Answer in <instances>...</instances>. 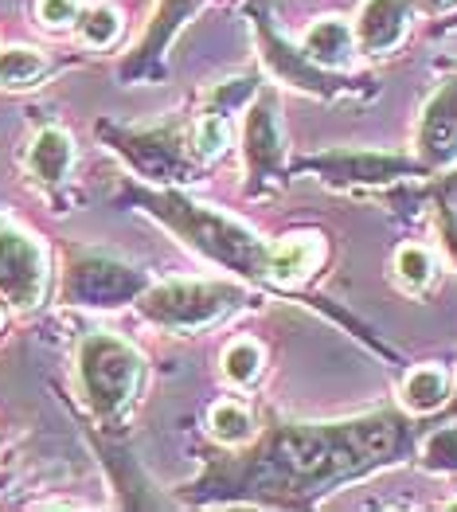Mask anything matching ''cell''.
<instances>
[{
    "label": "cell",
    "mask_w": 457,
    "mask_h": 512,
    "mask_svg": "<svg viewBox=\"0 0 457 512\" xmlns=\"http://www.w3.org/2000/svg\"><path fill=\"white\" fill-rule=\"evenodd\" d=\"M418 427L403 407H375L336 423H274L208 462L180 489L188 505L313 509L352 481L395 470L415 454Z\"/></svg>",
    "instance_id": "cell-1"
},
{
    "label": "cell",
    "mask_w": 457,
    "mask_h": 512,
    "mask_svg": "<svg viewBox=\"0 0 457 512\" xmlns=\"http://www.w3.org/2000/svg\"><path fill=\"white\" fill-rule=\"evenodd\" d=\"M125 204L157 219L188 251H196L200 258L215 262L219 270L235 274L239 282L270 286V243L239 215L204 204V200L188 196L184 188H153V184L149 188L129 184Z\"/></svg>",
    "instance_id": "cell-2"
},
{
    "label": "cell",
    "mask_w": 457,
    "mask_h": 512,
    "mask_svg": "<svg viewBox=\"0 0 457 512\" xmlns=\"http://www.w3.org/2000/svg\"><path fill=\"white\" fill-rule=\"evenodd\" d=\"M243 282H215V278H168V282H149L145 294L133 301L141 321H149L161 333H204L223 325L247 305Z\"/></svg>",
    "instance_id": "cell-3"
},
{
    "label": "cell",
    "mask_w": 457,
    "mask_h": 512,
    "mask_svg": "<svg viewBox=\"0 0 457 512\" xmlns=\"http://www.w3.org/2000/svg\"><path fill=\"white\" fill-rule=\"evenodd\" d=\"M98 137L153 188H188L200 180V157L192 153L188 122H165V126L145 129L98 122Z\"/></svg>",
    "instance_id": "cell-4"
},
{
    "label": "cell",
    "mask_w": 457,
    "mask_h": 512,
    "mask_svg": "<svg viewBox=\"0 0 457 512\" xmlns=\"http://www.w3.org/2000/svg\"><path fill=\"white\" fill-rule=\"evenodd\" d=\"M145 384V360L133 344L118 333H86L79 344V387L86 407L114 423L133 407L137 391Z\"/></svg>",
    "instance_id": "cell-5"
},
{
    "label": "cell",
    "mask_w": 457,
    "mask_h": 512,
    "mask_svg": "<svg viewBox=\"0 0 457 512\" xmlns=\"http://www.w3.org/2000/svg\"><path fill=\"white\" fill-rule=\"evenodd\" d=\"M250 28H254V40H258V51H262V63L266 71L278 79V83L293 86L301 94H313L321 102H340V98H372L375 86L372 79H352L348 71H329L321 63H313L297 43H290L270 20L266 4H250L247 8Z\"/></svg>",
    "instance_id": "cell-6"
},
{
    "label": "cell",
    "mask_w": 457,
    "mask_h": 512,
    "mask_svg": "<svg viewBox=\"0 0 457 512\" xmlns=\"http://www.w3.org/2000/svg\"><path fill=\"white\" fill-rule=\"evenodd\" d=\"M297 176H313L317 184L333 192H372V188H391L415 176H430L418 157L391 153V149H352V145H333L309 157H297L290 165Z\"/></svg>",
    "instance_id": "cell-7"
},
{
    "label": "cell",
    "mask_w": 457,
    "mask_h": 512,
    "mask_svg": "<svg viewBox=\"0 0 457 512\" xmlns=\"http://www.w3.org/2000/svg\"><path fill=\"white\" fill-rule=\"evenodd\" d=\"M243 165H247V196H266L290 176V149L282 129V106L270 86H262L243 110Z\"/></svg>",
    "instance_id": "cell-8"
},
{
    "label": "cell",
    "mask_w": 457,
    "mask_h": 512,
    "mask_svg": "<svg viewBox=\"0 0 457 512\" xmlns=\"http://www.w3.org/2000/svg\"><path fill=\"white\" fill-rule=\"evenodd\" d=\"M149 270L114 258L106 251H83L67 262L63 274V301L67 305H83V309H122L145 294L149 286Z\"/></svg>",
    "instance_id": "cell-9"
},
{
    "label": "cell",
    "mask_w": 457,
    "mask_h": 512,
    "mask_svg": "<svg viewBox=\"0 0 457 512\" xmlns=\"http://www.w3.org/2000/svg\"><path fill=\"white\" fill-rule=\"evenodd\" d=\"M47 294V255L16 223L0 219V301L12 309H36Z\"/></svg>",
    "instance_id": "cell-10"
},
{
    "label": "cell",
    "mask_w": 457,
    "mask_h": 512,
    "mask_svg": "<svg viewBox=\"0 0 457 512\" xmlns=\"http://www.w3.org/2000/svg\"><path fill=\"white\" fill-rule=\"evenodd\" d=\"M208 0H157L153 8V24L141 36V43L129 51V59L122 63L125 83H153L165 75V55L172 40L180 36V28L204 8Z\"/></svg>",
    "instance_id": "cell-11"
},
{
    "label": "cell",
    "mask_w": 457,
    "mask_h": 512,
    "mask_svg": "<svg viewBox=\"0 0 457 512\" xmlns=\"http://www.w3.org/2000/svg\"><path fill=\"white\" fill-rule=\"evenodd\" d=\"M415 157L430 176L457 165V75L442 79L426 98L415 129Z\"/></svg>",
    "instance_id": "cell-12"
},
{
    "label": "cell",
    "mask_w": 457,
    "mask_h": 512,
    "mask_svg": "<svg viewBox=\"0 0 457 512\" xmlns=\"http://www.w3.org/2000/svg\"><path fill=\"white\" fill-rule=\"evenodd\" d=\"M411 0H364L356 20H352V36L360 55H387L407 40L411 28Z\"/></svg>",
    "instance_id": "cell-13"
},
{
    "label": "cell",
    "mask_w": 457,
    "mask_h": 512,
    "mask_svg": "<svg viewBox=\"0 0 457 512\" xmlns=\"http://www.w3.org/2000/svg\"><path fill=\"white\" fill-rule=\"evenodd\" d=\"M329 255L321 231H290L270 243V290H293L309 282Z\"/></svg>",
    "instance_id": "cell-14"
},
{
    "label": "cell",
    "mask_w": 457,
    "mask_h": 512,
    "mask_svg": "<svg viewBox=\"0 0 457 512\" xmlns=\"http://www.w3.org/2000/svg\"><path fill=\"white\" fill-rule=\"evenodd\" d=\"M313 63L329 67V71H348L352 59L360 55L356 51V36H352V24L340 20V16H321L305 28V36L297 43Z\"/></svg>",
    "instance_id": "cell-15"
},
{
    "label": "cell",
    "mask_w": 457,
    "mask_h": 512,
    "mask_svg": "<svg viewBox=\"0 0 457 512\" xmlns=\"http://www.w3.org/2000/svg\"><path fill=\"white\" fill-rule=\"evenodd\" d=\"M450 395H454V384H450V372L442 364H418L403 376L399 407L411 415H434L450 403Z\"/></svg>",
    "instance_id": "cell-16"
},
{
    "label": "cell",
    "mask_w": 457,
    "mask_h": 512,
    "mask_svg": "<svg viewBox=\"0 0 457 512\" xmlns=\"http://www.w3.org/2000/svg\"><path fill=\"white\" fill-rule=\"evenodd\" d=\"M75 165V141L63 129H40L32 149H28V172L43 188H55L67 180V172Z\"/></svg>",
    "instance_id": "cell-17"
},
{
    "label": "cell",
    "mask_w": 457,
    "mask_h": 512,
    "mask_svg": "<svg viewBox=\"0 0 457 512\" xmlns=\"http://www.w3.org/2000/svg\"><path fill=\"white\" fill-rule=\"evenodd\" d=\"M208 434L219 446L235 450V446H247L250 438L258 434V427H254V415L239 399H219V403H211L208 411Z\"/></svg>",
    "instance_id": "cell-18"
},
{
    "label": "cell",
    "mask_w": 457,
    "mask_h": 512,
    "mask_svg": "<svg viewBox=\"0 0 457 512\" xmlns=\"http://www.w3.org/2000/svg\"><path fill=\"white\" fill-rule=\"evenodd\" d=\"M235 141V122L215 114V110H204L192 126V153L200 157V165H215Z\"/></svg>",
    "instance_id": "cell-19"
},
{
    "label": "cell",
    "mask_w": 457,
    "mask_h": 512,
    "mask_svg": "<svg viewBox=\"0 0 457 512\" xmlns=\"http://www.w3.org/2000/svg\"><path fill=\"white\" fill-rule=\"evenodd\" d=\"M223 380L235 387H247L258 380V372H262V364H266V352H262V344L254 341V337H239V341H231L223 348Z\"/></svg>",
    "instance_id": "cell-20"
},
{
    "label": "cell",
    "mask_w": 457,
    "mask_h": 512,
    "mask_svg": "<svg viewBox=\"0 0 457 512\" xmlns=\"http://www.w3.org/2000/svg\"><path fill=\"white\" fill-rule=\"evenodd\" d=\"M47 75V59L36 47H4L0 51V86H32Z\"/></svg>",
    "instance_id": "cell-21"
},
{
    "label": "cell",
    "mask_w": 457,
    "mask_h": 512,
    "mask_svg": "<svg viewBox=\"0 0 457 512\" xmlns=\"http://www.w3.org/2000/svg\"><path fill=\"white\" fill-rule=\"evenodd\" d=\"M418 466L426 473H457V423H442L418 446Z\"/></svg>",
    "instance_id": "cell-22"
},
{
    "label": "cell",
    "mask_w": 457,
    "mask_h": 512,
    "mask_svg": "<svg viewBox=\"0 0 457 512\" xmlns=\"http://www.w3.org/2000/svg\"><path fill=\"white\" fill-rule=\"evenodd\" d=\"M258 90H262L258 75H235V79H227V83L211 86L208 106H204V110H215V114H223V118H231V122H235V114H239V110H247L250 98H254Z\"/></svg>",
    "instance_id": "cell-23"
},
{
    "label": "cell",
    "mask_w": 457,
    "mask_h": 512,
    "mask_svg": "<svg viewBox=\"0 0 457 512\" xmlns=\"http://www.w3.org/2000/svg\"><path fill=\"white\" fill-rule=\"evenodd\" d=\"M391 270H395V278H399L407 290H426V286L434 282V255H430L426 247H418V243H403V247L395 251Z\"/></svg>",
    "instance_id": "cell-24"
},
{
    "label": "cell",
    "mask_w": 457,
    "mask_h": 512,
    "mask_svg": "<svg viewBox=\"0 0 457 512\" xmlns=\"http://www.w3.org/2000/svg\"><path fill=\"white\" fill-rule=\"evenodd\" d=\"M122 36V12L110 4H94L79 16V40L86 47H110Z\"/></svg>",
    "instance_id": "cell-25"
},
{
    "label": "cell",
    "mask_w": 457,
    "mask_h": 512,
    "mask_svg": "<svg viewBox=\"0 0 457 512\" xmlns=\"http://www.w3.org/2000/svg\"><path fill=\"white\" fill-rule=\"evenodd\" d=\"M36 16L43 28H71L79 20V0H36Z\"/></svg>",
    "instance_id": "cell-26"
},
{
    "label": "cell",
    "mask_w": 457,
    "mask_h": 512,
    "mask_svg": "<svg viewBox=\"0 0 457 512\" xmlns=\"http://www.w3.org/2000/svg\"><path fill=\"white\" fill-rule=\"evenodd\" d=\"M434 231H438V239H442V251H446V258L457 266V212H454V208L434 204Z\"/></svg>",
    "instance_id": "cell-27"
},
{
    "label": "cell",
    "mask_w": 457,
    "mask_h": 512,
    "mask_svg": "<svg viewBox=\"0 0 457 512\" xmlns=\"http://www.w3.org/2000/svg\"><path fill=\"white\" fill-rule=\"evenodd\" d=\"M434 176H438V180L430 184V200H434V204H446V208L457 212V169L434 172Z\"/></svg>",
    "instance_id": "cell-28"
},
{
    "label": "cell",
    "mask_w": 457,
    "mask_h": 512,
    "mask_svg": "<svg viewBox=\"0 0 457 512\" xmlns=\"http://www.w3.org/2000/svg\"><path fill=\"white\" fill-rule=\"evenodd\" d=\"M457 0H411V8L415 12H426V16H442V12H450Z\"/></svg>",
    "instance_id": "cell-29"
},
{
    "label": "cell",
    "mask_w": 457,
    "mask_h": 512,
    "mask_svg": "<svg viewBox=\"0 0 457 512\" xmlns=\"http://www.w3.org/2000/svg\"><path fill=\"white\" fill-rule=\"evenodd\" d=\"M446 411H450V415H457V391H454V395H450V403H446Z\"/></svg>",
    "instance_id": "cell-30"
},
{
    "label": "cell",
    "mask_w": 457,
    "mask_h": 512,
    "mask_svg": "<svg viewBox=\"0 0 457 512\" xmlns=\"http://www.w3.org/2000/svg\"><path fill=\"white\" fill-rule=\"evenodd\" d=\"M450 28H457V12L450 16V20H446V24H442V32H450Z\"/></svg>",
    "instance_id": "cell-31"
},
{
    "label": "cell",
    "mask_w": 457,
    "mask_h": 512,
    "mask_svg": "<svg viewBox=\"0 0 457 512\" xmlns=\"http://www.w3.org/2000/svg\"><path fill=\"white\" fill-rule=\"evenodd\" d=\"M446 509H450V512H457V497H454V501H446Z\"/></svg>",
    "instance_id": "cell-32"
}]
</instances>
